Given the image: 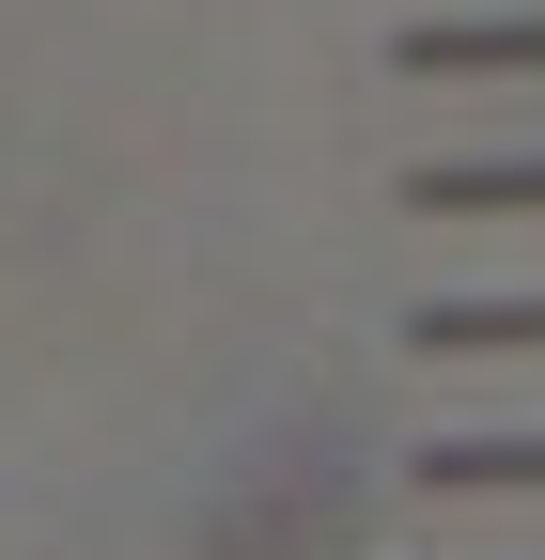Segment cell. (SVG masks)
<instances>
[{
	"label": "cell",
	"instance_id": "obj_1",
	"mask_svg": "<svg viewBox=\"0 0 545 560\" xmlns=\"http://www.w3.org/2000/svg\"><path fill=\"white\" fill-rule=\"evenodd\" d=\"M390 62L405 79H545V16H421Z\"/></svg>",
	"mask_w": 545,
	"mask_h": 560
},
{
	"label": "cell",
	"instance_id": "obj_2",
	"mask_svg": "<svg viewBox=\"0 0 545 560\" xmlns=\"http://www.w3.org/2000/svg\"><path fill=\"white\" fill-rule=\"evenodd\" d=\"M405 202L421 219H545V156H421Z\"/></svg>",
	"mask_w": 545,
	"mask_h": 560
},
{
	"label": "cell",
	"instance_id": "obj_3",
	"mask_svg": "<svg viewBox=\"0 0 545 560\" xmlns=\"http://www.w3.org/2000/svg\"><path fill=\"white\" fill-rule=\"evenodd\" d=\"M405 342L421 359H545V296H437Z\"/></svg>",
	"mask_w": 545,
	"mask_h": 560
},
{
	"label": "cell",
	"instance_id": "obj_4",
	"mask_svg": "<svg viewBox=\"0 0 545 560\" xmlns=\"http://www.w3.org/2000/svg\"><path fill=\"white\" fill-rule=\"evenodd\" d=\"M405 482L421 499H545V436H437Z\"/></svg>",
	"mask_w": 545,
	"mask_h": 560
}]
</instances>
